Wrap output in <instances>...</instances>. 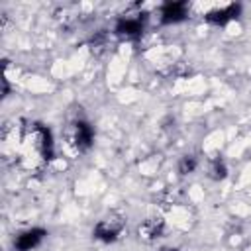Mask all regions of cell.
<instances>
[{"mask_svg":"<svg viewBox=\"0 0 251 251\" xmlns=\"http://www.w3.org/2000/svg\"><path fill=\"white\" fill-rule=\"evenodd\" d=\"M41 131V137H43V155L45 159H51L53 157V139H51V131L45 129V127H39Z\"/></svg>","mask_w":251,"mask_h":251,"instance_id":"7","label":"cell"},{"mask_svg":"<svg viewBox=\"0 0 251 251\" xmlns=\"http://www.w3.org/2000/svg\"><path fill=\"white\" fill-rule=\"evenodd\" d=\"M43 235H45V229H39V227L29 229V231L22 233V235L16 239V249H18V251H29L31 247H35V245L43 239Z\"/></svg>","mask_w":251,"mask_h":251,"instance_id":"3","label":"cell"},{"mask_svg":"<svg viewBox=\"0 0 251 251\" xmlns=\"http://www.w3.org/2000/svg\"><path fill=\"white\" fill-rule=\"evenodd\" d=\"M194 169H196V159H194V157H182V161H180V165H178L180 175H188V173H192Z\"/></svg>","mask_w":251,"mask_h":251,"instance_id":"9","label":"cell"},{"mask_svg":"<svg viewBox=\"0 0 251 251\" xmlns=\"http://www.w3.org/2000/svg\"><path fill=\"white\" fill-rule=\"evenodd\" d=\"M161 251H178V249H173V247H165V249H161Z\"/></svg>","mask_w":251,"mask_h":251,"instance_id":"11","label":"cell"},{"mask_svg":"<svg viewBox=\"0 0 251 251\" xmlns=\"http://www.w3.org/2000/svg\"><path fill=\"white\" fill-rule=\"evenodd\" d=\"M92 137H94L92 127L86 122H78L76 124V145L80 149H88L90 143H92Z\"/></svg>","mask_w":251,"mask_h":251,"instance_id":"5","label":"cell"},{"mask_svg":"<svg viewBox=\"0 0 251 251\" xmlns=\"http://www.w3.org/2000/svg\"><path fill=\"white\" fill-rule=\"evenodd\" d=\"M94 237H98V239L110 243V241H114V239L118 237V227L110 226L108 222H100V224L94 227Z\"/></svg>","mask_w":251,"mask_h":251,"instance_id":"6","label":"cell"},{"mask_svg":"<svg viewBox=\"0 0 251 251\" xmlns=\"http://www.w3.org/2000/svg\"><path fill=\"white\" fill-rule=\"evenodd\" d=\"M239 12H241V6H239V4H229V6L224 8V10H214V12H210V14L206 16V20H208L210 24L224 25V24H227L229 20H235V18L239 16Z\"/></svg>","mask_w":251,"mask_h":251,"instance_id":"2","label":"cell"},{"mask_svg":"<svg viewBox=\"0 0 251 251\" xmlns=\"http://www.w3.org/2000/svg\"><path fill=\"white\" fill-rule=\"evenodd\" d=\"M143 31V22L141 20H120L116 24V33L127 35V37H137Z\"/></svg>","mask_w":251,"mask_h":251,"instance_id":"4","label":"cell"},{"mask_svg":"<svg viewBox=\"0 0 251 251\" xmlns=\"http://www.w3.org/2000/svg\"><path fill=\"white\" fill-rule=\"evenodd\" d=\"M226 175H227V169H226L224 161L216 159V161H214V165H212V178H216V180H222Z\"/></svg>","mask_w":251,"mask_h":251,"instance_id":"8","label":"cell"},{"mask_svg":"<svg viewBox=\"0 0 251 251\" xmlns=\"http://www.w3.org/2000/svg\"><path fill=\"white\" fill-rule=\"evenodd\" d=\"M186 16V4L184 2H169L161 10V22L163 24H176L184 20Z\"/></svg>","mask_w":251,"mask_h":251,"instance_id":"1","label":"cell"},{"mask_svg":"<svg viewBox=\"0 0 251 251\" xmlns=\"http://www.w3.org/2000/svg\"><path fill=\"white\" fill-rule=\"evenodd\" d=\"M139 231H143L147 237H159V233H161V224L157 226L155 222H149L147 226H143V227H139Z\"/></svg>","mask_w":251,"mask_h":251,"instance_id":"10","label":"cell"}]
</instances>
